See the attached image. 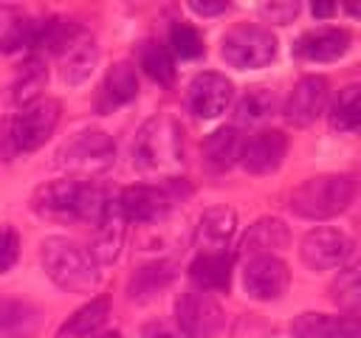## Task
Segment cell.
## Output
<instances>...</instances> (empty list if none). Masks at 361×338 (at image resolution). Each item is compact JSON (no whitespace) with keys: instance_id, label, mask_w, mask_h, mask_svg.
Masks as SVG:
<instances>
[{"instance_id":"74e56055","label":"cell","mask_w":361,"mask_h":338,"mask_svg":"<svg viewBox=\"0 0 361 338\" xmlns=\"http://www.w3.org/2000/svg\"><path fill=\"white\" fill-rule=\"evenodd\" d=\"M189 8L195 11V14H200V17H214V14H223L226 8H228V3H200V0H189Z\"/></svg>"},{"instance_id":"8992f818","label":"cell","mask_w":361,"mask_h":338,"mask_svg":"<svg viewBox=\"0 0 361 338\" xmlns=\"http://www.w3.org/2000/svg\"><path fill=\"white\" fill-rule=\"evenodd\" d=\"M276 56V37L262 25H234L223 37V59L237 70L265 68Z\"/></svg>"},{"instance_id":"f1b7e54d","label":"cell","mask_w":361,"mask_h":338,"mask_svg":"<svg viewBox=\"0 0 361 338\" xmlns=\"http://www.w3.org/2000/svg\"><path fill=\"white\" fill-rule=\"evenodd\" d=\"M31 17L17 6H0V54H11L17 48H28Z\"/></svg>"},{"instance_id":"3957f363","label":"cell","mask_w":361,"mask_h":338,"mask_svg":"<svg viewBox=\"0 0 361 338\" xmlns=\"http://www.w3.org/2000/svg\"><path fill=\"white\" fill-rule=\"evenodd\" d=\"M133 163L141 172L152 175H172L183 163V144L180 127L169 115H155L144 121L133 144Z\"/></svg>"},{"instance_id":"d6986e66","label":"cell","mask_w":361,"mask_h":338,"mask_svg":"<svg viewBox=\"0 0 361 338\" xmlns=\"http://www.w3.org/2000/svg\"><path fill=\"white\" fill-rule=\"evenodd\" d=\"M124 217L118 211V203L110 200V206L104 208V214L96 220L93 225V242H90V256L99 265H110L118 259L121 254V242H124Z\"/></svg>"},{"instance_id":"836d02e7","label":"cell","mask_w":361,"mask_h":338,"mask_svg":"<svg viewBox=\"0 0 361 338\" xmlns=\"http://www.w3.org/2000/svg\"><path fill=\"white\" fill-rule=\"evenodd\" d=\"M259 14L276 25H288L293 23V17L299 14V3L296 0H274V3H262Z\"/></svg>"},{"instance_id":"e0dca14e","label":"cell","mask_w":361,"mask_h":338,"mask_svg":"<svg viewBox=\"0 0 361 338\" xmlns=\"http://www.w3.org/2000/svg\"><path fill=\"white\" fill-rule=\"evenodd\" d=\"M290 245V231L282 220L276 217H262L257 220L240 239V256L254 259V256H276Z\"/></svg>"},{"instance_id":"e575fe53","label":"cell","mask_w":361,"mask_h":338,"mask_svg":"<svg viewBox=\"0 0 361 338\" xmlns=\"http://www.w3.org/2000/svg\"><path fill=\"white\" fill-rule=\"evenodd\" d=\"M17 256H20V237L14 228L6 225V228H0V273L14 268Z\"/></svg>"},{"instance_id":"44dd1931","label":"cell","mask_w":361,"mask_h":338,"mask_svg":"<svg viewBox=\"0 0 361 338\" xmlns=\"http://www.w3.org/2000/svg\"><path fill=\"white\" fill-rule=\"evenodd\" d=\"M237 231V214L228 206H212L200 214L197 223V245L203 248V254H214L223 251L231 237Z\"/></svg>"},{"instance_id":"f546056e","label":"cell","mask_w":361,"mask_h":338,"mask_svg":"<svg viewBox=\"0 0 361 338\" xmlns=\"http://www.w3.org/2000/svg\"><path fill=\"white\" fill-rule=\"evenodd\" d=\"M138 62L144 68V73L158 82V84H172L175 82V62H172V54L166 45L155 42V39H147L141 48H138Z\"/></svg>"},{"instance_id":"1f68e13d","label":"cell","mask_w":361,"mask_h":338,"mask_svg":"<svg viewBox=\"0 0 361 338\" xmlns=\"http://www.w3.org/2000/svg\"><path fill=\"white\" fill-rule=\"evenodd\" d=\"M274 93L268 87H248L243 99L237 101V121L243 124H257L265 121L274 113Z\"/></svg>"},{"instance_id":"9a60e30c","label":"cell","mask_w":361,"mask_h":338,"mask_svg":"<svg viewBox=\"0 0 361 338\" xmlns=\"http://www.w3.org/2000/svg\"><path fill=\"white\" fill-rule=\"evenodd\" d=\"M293 338H361V315L302 313L290 321Z\"/></svg>"},{"instance_id":"4316f807","label":"cell","mask_w":361,"mask_h":338,"mask_svg":"<svg viewBox=\"0 0 361 338\" xmlns=\"http://www.w3.org/2000/svg\"><path fill=\"white\" fill-rule=\"evenodd\" d=\"M172 279H175V265L172 262H164V259L161 262H149V265H141L133 273L127 293H130L133 301H144V299L155 296L158 290H164Z\"/></svg>"},{"instance_id":"30bf717a","label":"cell","mask_w":361,"mask_h":338,"mask_svg":"<svg viewBox=\"0 0 361 338\" xmlns=\"http://www.w3.org/2000/svg\"><path fill=\"white\" fill-rule=\"evenodd\" d=\"M234 87L223 73H197L186 87V107L195 118H217L231 104Z\"/></svg>"},{"instance_id":"cb8c5ba5","label":"cell","mask_w":361,"mask_h":338,"mask_svg":"<svg viewBox=\"0 0 361 338\" xmlns=\"http://www.w3.org/2000/svg\"><path fill=\"white\" fill-rule=\"evenodd\" d=\"M189 276L197 284V290H228L231 284V256L226 251H214V254H200L192 265H189Z\"/></svg>"},{"instance_id":"d4e9b609","label":"cell","mask_w":361,"mask_h":338,"mask_svg":"<svg viewBox=\"0 0 361 338\" xmlns=\"http://www.w3.org/2000/svg\"><path fill=\"white\" fill-rule=\"evenodd\" d=\"M45 82H48V68H45V62H42L39 54H31V56L17 68V76H14L11 87H8L11 104L25 107V104L37 101V99H39V90L45 87Z\"/></svg>"},{"instance_id":"83f0119b","label":"cell","mask_w":361,"mask_h":338,"mask_svg":"<svg viewBox=\"0 0 361 338\" xmlns=\"http://www.w3.org/2000/svg\"><path fill=\"white\" fill-rule=\"evenodd\" d=\"M330 127L338 132H361V84H347L330 104Z\"/></svg>"},{"instance_id":"d6a6232c","label":"cell","mask_w":361,"mask_h":338,"mask_svg":"<svg viewBox=\"0 0 361 338\" xmlns=\"http://www.w3.org/2000/svg\"><path fill=\"white\" fill-rule=\"evenodd\" d=\"M169 45L180 59H197L203 54V37L186 23H175L169 28Z\"/></svg>"},{"instance_id":"6da1fadb","label":"cell","mask_w":361,"mask_h":338,"mask_svg":"<svg viewBox=\"0 0 361 338\" xmlns=\"http://www.w3.org/2000/svg\"><path fill=\"white\" fill-rule=\"evenodd\" d=\"M107 206H110L107 192L99 189L96 183L79 180V177L48 180L31 194V208L42 220H54V223H90V225H96V220L104 214Z\"/></svg>"},{"instance_id":"f35d334b","label":"cell","mask_w":361,"mask_h":338,"mask_svg":"<svg viewBox=\"0 0 361 338\" xmlns=\"http://www.w3.org/2000/svg\"><path fill=\"white\" fill-rule=\"evenodd\" d=\"M336 11L333 3H313V17H330Z\"/></svg>"},{"instance_id":"7402d4cb","label":"cell","mask_w":361,"mask_h":338,"mask_svg":"<svg viewBox=\"0 0 361 338\" xmlns=\"http://www.w3.org/2000/svg\"><path fill=\"white\" fill-rule=\"evenodd\" d=\"M243 152V138L237 127H220L203 141V161L212 172H228Z\"/></svg>"},{"instance_id":"60d3db41","label":"cell","mask_w":361,"mask_h":338,"mask_svg":"<svg viewBox=\"0 0 361 338\" xmlns=\"http://www.w3.org/2000/svg\"><path fill=\"white\" fill-rule=\"evenodd\" d=\"M96 338H121L118 332H104V335H96Z\"/></svg>"},{"instance_id":"5b68a950","label":"cell","mask_w":361,"mask_h":338,"mask_svg":"<svg viewBox=\"0 0 361 338\" xmlns=\"http://www.w3.org/2000/svg\"><path fill=\"white\" fill-rule=\"evenodd\" d=\"M116 161V144L104 130H82L56 155V163L79 180H90L107 172Z\"/></svg>"},{"instance_id":"52a82bcc","label":"cell","mask_w":361,"mask_h":338,"mask_svg":"<svg viewBox=\"0 0 361 338\" xmlns=\"http://www.w3.org/2000/svg\"><path fill=\"white\" fill-rule=\"evenodd\" d=\"M178 330L186 338H212L223 330V307L206 290H186L175 301Z\"/></svg>"},{"instance_id":"ac0fdd59","label":"cell","mask_w":361,"mask_h":338,"mask_svg":"<svg viewBox=\"0 0 361 338\" xmlns=\"http://www.w3.org/2000/svg\"><path fill=\"white\" fill-rule=\"evenodd\" d=\"M96 56H99V51H96V39L82 28L59 54H56V59H59V73H62V82L65 84H82L90 73H93V68H96Z\"/></svg>"},{"instance_id":"5bb4252c","label":"cell","mask_w":361,"mask_h":338,"mask_svg":"<svg viewBox=\"0 0 361 338\" xmlns=\"http://www.w3.org/2000/svg\"><path fill=\"white\" fill-rule=\"evenodd\" d=\"M324 104H327V79L324 76H302L285 101V118L293 127H307L322 115Z\"/></svg>"},{"instance_id":"4dcf8cb0","label":"cell","mask_w":361,"mask_h":338,"mask_svg":"<svg viewBox=\"0 0 361 338\" xmlns=\"http://www.w3.org/2000/svg\"><path fill=\"white\" fill-rule=\"evenodd\" d=\"M330 299L333 304H338L347 315L361 313V262L344 268L333 284H330Z\"/></svg>"},{"instance_id":"8d00e7d4","label":"cell","mask_w":361,"mask_h":338,"mask_svg":"<svg viewBox=\"0 0 361 338\" xmlns=\"http://www.w3.org/2000/svg\"><path fill=\"white\" fill-rule=\"evenodd\" d=\"M141 338H186V335H183L178 327H172V324L152 321V324H147V327H144Z\"/></svg>"},{"instance_id":"8fae6325","label":"cell","mask_w":361,"mask_h":338,"mask_svg":"<svg viewBox=\"0 0 361 338\" xmlns=\"http://www.w3.org/2000/svg\"><path fill=\"white\" fill-rule=\"evenodd\" d=\"M290 270L279 256H254L245 259L243 268V284L245 293L257 301H274L288 290Z\"/></svg>"},{"instance_id":"d590c367","label":"cell","mask_w":361,"mask_h":338,"mask_svg":"<svg viewBox=\"0 0 361 338\" xmlns=\"http://www.w3.org/2000/svg\"><path fill=\"white\" fill-rule=\"evenodd\" d=\"M17 155V144H14V130H11V118H0V158L11 161Z\"/></svg>"},{"instance_id":"4fadbf2b","label":"cell","mask_w":361,"mask_h":338,"mask_svg":"<svg viewBox=\"0 0 361 338\" xmlns=\"http://www.w3.org/2000/svg\"><path fill=\"white\" fill-rule=\"evenodd\" d=\"M116 203H118V211L127 223H155L169 211L172 197L161 186L138 183V186H127L116 197Z\"/></svg>"},{"instance_id":"ab89813d","label":"cell","mask_w":361,"mask_h":338,"mask_svg":"<svg viewBox=\"0 0 361 338\" xmlns=\"http://www.w3.org/2000/svg\"><path fill=\"white\" fill-rule=\"evenodd\" d=\"M344 11H350L353 17H361V3H353V0H347V3H344Z\"/></svg>"},{"instance_id":"9c48e42d","label":"cell","mask_w":361,"mask_h":338,"mask_svg":"<svg viewBox=\"0 0 361 338\" xmlns=\"http://www.w3.org/2000/svg\"><path fill=\"white\" fill-rule=\"evenodd\" d=\"M353 254V242L347 234L336 228H313L305 234L299 245V256L310 270H330L347 262Z\"/></svg>"},{"instance_id":"484cf974","label":"cell","mask_w":361,"mask_h":338,"mask_svg":"<svg viewBox=\"0 0 361 338\" xmlns=\"http://www.w3.org/2000/svg\"><path fill=\"white\" fill-rule=\"evenodd\" d=\"M110 315V299L107 296H96L93 301H87L85 307H79L56 332V338H93L104 321Z\"/></svg>"},{"instance_id":"7c38bea8","label":"cell","mask_w":361,"mask_h":338,"mask_svg":"<svg viewBox=\"0 0 361 338\" xmlns=\"http://www.w3.org/2000/svg\"><path fill=\"white\" fill-rule=\"evenodd\" d=\"M288 155V135L279 130H262L254 132L248 141H243L240 163L251 175H271L282 166Z\"/></svg>"},{"instance_id":"603a6c76","label":"cell","mask_w":361,"mask_h":338,"mask_svg":"<svg viewBox=\"0 0 361 338\" xmlns=\"http://www.w3.org/2000/svg\"><path fill=\"white\" fill-rule=\"evenodd\" d=\"M39 330V310L28 301L0 296V338H31Z\"/></svg>"},{"instance_id":"277c9868","label":"cell","mask_w":361,"mask_h":338,"mask_svg":"<svg viewBox=\"0 0 361 338\" xmlns=\"http://www.w3.org/2000/svg\"><path fill=\"white\" fill-rule=\"evenodd\" d=\"M353 197L355 180L350 175H316L290 192L288 206L305 220H330L341 214L353 203Z\"/></svg>"},{"instance_id":"ba28073f","label":"cell","mask_w":361,"mask_h":338,"mask_svg":"<svg viewBox=\"0 0 361 338\" xmlns=\"http://www.w3.org/2000/svg\"><path fill=\"white\" fill-rule=\"evenodd\" d=\"M59 113H62V104L56 99H37V101L25 104L20 110V115L11 118L17 152H34V149H39L51 138V132L56 130Z\"/></svg>"},{"instance_id":"ffe728a7","label":"cell","mask_w":361,"mask_h":338,"mask_svg":"<svg viewBox=\"0 0 361 338\" xmlns=\"http://www.w3.org/2000/svg\"><path fill=\"white\" fill-rule=\"evenodd\" d=\"M138 96V79H135V68L130 62H116L110 65V70L104 73V82L99 87L96 96V110L99 113H110L127 101H133Z\"/></svg>"},{"instance_id":"7a4b0ae2","label":"cell","mask_w":361,"mask_h":338,"mask_svg":"<svg viewBox=\"0 0 361 338\" xmlns=\"http://www.w3.org/2000/svg\"><path fill=\"white\" fill-rule=\"evenodd\" d=\"M39 259L48 279L68 293H90L102 282L99 262L87 248L68 237H48L39 245Z\"/></svg>"},{"instance_id":"2e32d148","label":"cell","mask_w":361,"mask_h":338,"mask_svg":"<svg viewBox=\"0 0 361 338\" xmlns=\"http://www.w3.org/2000/svg\"><path fill=\"white\" fill-rule=\"evenodd\" d=\"M350 39L347 28H313L293 42V56L307 62H336L350 51Z\"/></svg>"}]
</instances>
